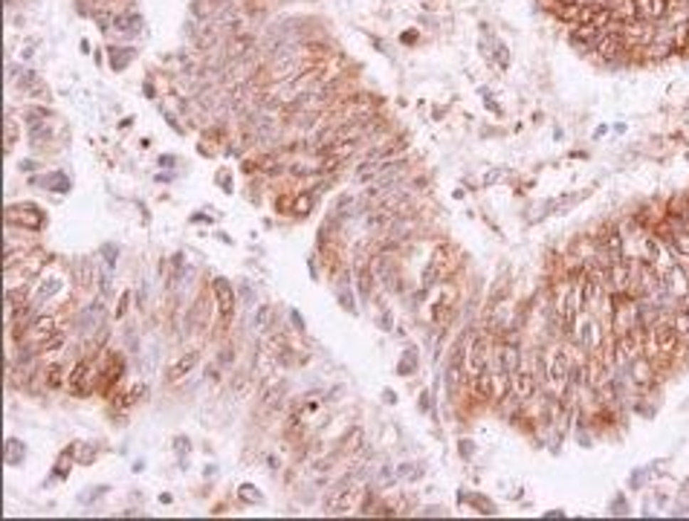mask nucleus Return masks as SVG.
<instances>
[{"mask_svg":"<svg viewBox=\"0 0 689 521\" xmlns=\"http://www.w3.org/2000/svg\"><path fill=\"white\" fill-rule=\"evenodd\" d=\"M197 362H200V354H197V351H189L183 359H177L174 365L168 368V374H165V377H168V382H177V379H183V377H186V374H189V371L197 365Z\"/></svg>","mask_w":689,"mask_h":521,"instance_id":"obj_14","label":"nucleus"},{"mask_svg":"<svg viewBox=\"0 0 689 521\" xmlns=\"http://www.w3.org/2000/svg\"><path fill=\"white\" fill-rule=\"evenodd\" d=\"M64 377H67V368H64L61 362L47 365V368H44V388H47V391H58V388L64 385Z\"/></svg>","mask_w":689,"mask_h":521,"instance_id":"obj_16","label":"nucleus"},{"mask_svg":"<svg viewBox=\"0 0 689 521\" xmlns=\"http://www.w3.org/2000/svg\"><path fill=\"white\" fill-rule=\"evenodd\" d=\"M102 293L110 295V278H107V275H102Z\"/></svg>","mask_w":689,"mask_h":521,"instance_id":"obj_35","label":"nucleus"},{"mask_svg":"<svg viewBox=\"0 0 689 521\" xmlns=\"http://www.w3.org/2000/svg\"><path fill=\"white\" fill-rule=\"evenodd\" d=\"M683 4H686V0H666V9H669V12H675V9H680Z\"/></svg>","mask_w":689,"mask_h":521,"instance_id":"obj_34","label":"nucleus"},{"mask_svg":"<svg viewBox=\"0 0 689 521\" xmlns=\"http://www.w3.org/2000/svg\"><path fill=\"white\" fill-rule=\"evenodd\" d=\"M522 368V351L515 342H501L498 351H495V371H504V374H512Z\"/></svg>","mask_w":689,"mask_h":521,"instance_id":"obj_10","label":"nucleus"},{"mask_svg":"<svg viewBox=\"0 0 689 521\" xmlns=\"http://www.w3.org/2000/svg\"><path fill=\"white\" fill-rule=\"evenodd\" d=\"M628 377L634 385H649L655 379V362L640 354L634 362H628Z\"/></svg>","mask_w":689,"mask_h":521,"instance_id":"obj_13","label":"nucleus"},{"mask_svg":"<svg viewBox=\"0 0 689 521\" xmlns=\"http://www.w3.org/2000/svg\"><path fill=\"white\" fill-rule=\"evenodd\" d=\"M102 252H105V260H107V264H116V246H105Z\"/></svg>","mask_w":689,"mask_h":521,"instance_id":"obj_32","label":"nucleus"},{"mask_svg":"<svg viewBox=\"0 0 689 521\" xmlns=\"http://www.w3.org/2000/svg\"><path fill=\"white\" fill-rule=\"evenodd\" d=\"M579 4H585V0H553L556 9H562V6H579Z\"/></svg>","mask_w":689,"mask_h":521,"instance_id":"obj_31","label":"nucleus"},{"mask_svg":"<svg viewBox=\"0 0 689 521\" xmlns=\"http://www.w3.org/2000/svg\"><path fill=\"white\" fill-rule=\"evenodd\" d=\"M214 295H218V307H221V325H226L232 319V307H235V290L229 287V281L218 278L214 281Z\"/></svg>","mask_w":689,"mask_h":521,"instance_id":"obj_11","label":"nucleus"},{"mask_svg":"<svg viewBox=\"0 0 689 521\" xmlns=\"http://www.w3.org/2000/svg\"><path fill=\"white\" fill-rule=\"evenodd\" d=\"M510 391H512V394L519 397L522 403L533 400V397L539 394V377H536V371H527V368L512 371V374H510Z\"/></svg>","mask_w":689,"mask_h":521,"instance_id":"obj_7","label":"nucleus"},{"mask_svg":"<svg viewBox=\"0 0 689 521\" xmlns=\"http://www.w3.org/2000/svg\"><path fill=\"white\" fill-rule=\"evenodd\" d=\"M6 461H9L12 466H18V463L23 461V446H18V441H9V446H6Z\"/></svg>","mask_w":689,"mask_h":521,"instance_id":"obj_23","label":"nucleus"},{"mask_svg":"<svg viewBox=\"0 0 689 521\" xmlns=\"http://www.w3.org/2000/svg\"><path fill=\"white\" fill-rule=\"evenodd\" d=\"M6 223L9 226H21V229H29V232H38L41 226H44V214H41L38 206L32 203H21V206H9L6 211Z\"/></svg>","mask_w":689,"mask_h":521,"instance_id":"obj_6","label":"nucleus"},{"mask_svg":"<svg viewBox=\"0 0 689 521\" xmlns=\"http://www.w3.org/2000/svg\"><path fill=\"white\" fill-rule=\"evenodd\" d=\"M131 56H134V50H127V53H119V50H110V61H113V70H122L127 61H131Z\"/></svg>","mask_w":689,"mask_h":521,"instance_id":"obj_24","label":"nucleus"},{"mask_svg":"<svg viewBox=\"0 0 689 521\" xmlns=\"http://www.w3.org/2000/svg\"><path fill=\"white\" fill-rule=\"evenodd\" d=\"M672 325H675V330H678L680 342H689V307H686V304H683L680 310H675Z\"/></svg>","mask_w":689,"mask_h":521,"instance_id":"obj_19","label":"nucleus"},{"mask_svg":"<svg viewBox=\"0 0 689 521\" xmlns=\"http://www.w3.org/2000/svg\"><path fill=\"white\" fill-rule=\"evenodd\" d=\"M238 293H241V301H243V304H252V301H255V293L249 290V284H241Z\"/></svg>","mask_w":689,"mask_h":521,"instance_id":"obj_28","label":"nucleus"},{"mask_svg":"<svg viewBox=\"0 0 689 521\" xmlns=\"http://www.w3.org/2000/svg\"><path fill=\"white\" fill-rule=\"evenodd\" d=\"M12 142H15V122L9 119L6 122V148H12Z\"/></svg>","mask_w":689,"mask_h":521,"instance_id":"obj_30","label":"nucleus"},{"mask_svg":"<svg viewBox=\"0 0 689 521\" xmlns=\"http://www.w3.org/2000/svg\"><path fill=\"white\" fill-rule=\"evenodd\" d=\"M469 388H472V394H475L478 400H484V403H498V400H504L507 394H510V374H504V371H481V374H475V377H469Z\"/></svg>","mask_w":689,"mask_h":521,"instance_id":"obj_2","label":"nucleus"},{"mask_svg":"<svg viewBox=\"0 0 689 521\" xmlns=\"http://www.w3.org/2000/svg\"><path fill=\"white\" fill-rule=\"evenodd\" d=\"M568 333H571V342L577 347H582V351H588V354H599L602 342H606V336H602V327H599V319L591 310H579L568 322Z\"/></svg>","mask_w":689,"mask_h":521,"instance_id":"obj_1","label":"nucleus"},{"mask_svg":"<svg viewBox=\"0 0 689 521\" xmlns=\"http://www.w3.org/2000/svg\"><path fill=\"white\" fill-rule=\"evenodd\" d=\"M354 504H357V487H351V484H339L325 501L327 512H351Z\"/></svg>","mask_w":689,"mask_h":521,"instance_id":"obj_9","label":"nucleus"},{"mask_svg":"<svg viewBox=\"0 0 689 521\" xmlns=\"http://www.w3.org/2000/svg\"><path fill=\"white\" fill-rule=\"evenodd\" d=\"M594 50H596V56H599L602 61H617V58L628 50V41H626V35H623L620 29H606V32H602V35L596 38Z\"/></svg>","mask_w":689,"mask_h":521,"instance_id":"obj_4","label":"nucleus"},{"mask_svg":"<svg viewBox=\"0 0 689 521\" xmlns=\"http://www.w3.org/2000/svg\"><path fill=\"white\" fill-rule=\"evenodd\" d=\"M214 4H218V0H197V4H194V15H211L214 12Z\"/></svg>","mask_w":689,"mask_h":521,"instance_id":"obj_26","label":"nucleus"},{"mask_svg":"<svg viewBox=\"0 0 689 521\" xmlns=\"http://www.w3.org/2000/svg\"><path fill=\"white\" fill-rule=\"evenodd\" d=\"M102 322H105V304H102V301H96L93 307H88V310H84V316L78 319V325H81L84 330H88V327L96 330Z\"/></svg>","mask_w":689,"mask_h":521,"instance_id":"obj_17","label":"nucleus"},{"mask_svg":"<svg viewBox=\"0 0 689 521\" xmlns=\"http://www.w3.org/2000/svg\"><path fill=\"white\" fill-rule=\"evenodd\" d=\"M458 267V255H455V246L449 243H441L435 252H432V260H428V267L423 273V284L432 287L435 281H446Z\"/></svg>","mask_w":689,"mask_h":521,"instance_id":"obj_3","label":"nucleus"},{"mask_svg":"<svg viewBox=\"0 0 689 521\" xmlns=\"http://www.w3.org/2000/svg\"><path fill=\"white\" fill-rule=\"evenodd\" d=\"M273 313H275V310L270 307V304H267V307H261V310L255 313V327H267V325H270V316H273Z\"/></svg>","mask_w":689,"mask_h":521,"instance_id":"obj_25","label":"nucleus"},{"mask_svg":"<svg viewBox=\"0 0 689 521\" xmlns=\"http://www.w3.org/2000/svg\"><path fill=\"white\" fill-rule=\"evenodd\" d=\"M38 183L44 186V189H53V191H67L70 189V180L64 177V174H58V171L56 174H47V177H41Z\"/></svg>","mask_w":689,"mask_h":521,"instance_id":"obj_20","label":"nucleus"},{"mask_svg":"<svg viewBox=\"0 0 689 521\" xmlns=\"http://www.w3.org/2000/svg\"><path fill=\"white\" fill-rule=\"evenodd\" d=\"M455 298H458V293L455 290H449V293H443L441 295V301L435 304V310H432V322L438 325V327H446L449 322H452V316H455Z\"/></svg>","mask_w":689,"mask_h":521,"instance_id":"obj_12","label":"nucleus"},{"mask_svg":"<svg viewBox=\"0 0 689 521\" xmlns=\"http://www.w3.org/2000/svg\"><path fill=\"white\" fill-rule=\"evenodd\" d=\"M116 29H119V32H125V35H134V32H140V15H122V18L116 21Z\"/></svg>","mask_w":689,"mask_h":521,"instance_id":"obj_21","label":"nucleus"},{"mask_svg":"<svg viewBox=\"0 0 689 521\" xmlns=\"http://www.w3.org/2000/svg\"><path fill=\"white\" fill-rule=\"evenodd\" d=\"M122 371H125L122 357H110V359H107V365H105V371H102V382H99V388H102V391H110V388L119 382Z\"/></svg>","mask_w":689,"mask_h":521,"instance_id":"obj_15","label":"nucleus"},{"mask_svg":"<svg viewBox=\"0 0 689 521\" xmlns=\"http://www.w3.org/2000/svg\"><path fill=\"white\" fill-rule=\"evenodd\" d=\"M61 284H64L61 278H50V281H44V284H41V287L35 290V295H32V304L38 307L41 301H50V298H53V295H56V293L61 290Z\"/></svg>","mask_w":689,"mask_h":521,"instance_id":"obj_18","label":"nucleus"},{"mask_svg":"<svg viewBox=\"0 0 689 521\" xmlns=\"http://www.w3.org/2000/svg\"><path fill=\"white\" fill-rule=\"evenodd\" d=\"M241 498H243V501H255V504H261V493H255V490H249V487H241Z\"/></svg>","mask_w":689,"mask_h":521,"instance_id":"obj_27","label":"nucleus"},{"mask_svg":"<svg viewBox=\"0 0 689 521\" xmlns=\"http://www.w3.org/2000/svg\"><path fill=\"white\" fill-rule=\"evenodd\" d=\"M93 365H90V359H78L75 362V368L70 371V377H67V385H70V391L75 397H88L90 394V385H93Z\"/></svg>","mask_w":689,"mask_h":521,"instance_id":"obj_8","label":"nucleus"},{"mask_svg":"<svg viewBox=\"0 0 689 521\" xmlns=\"http://www.w3.org/2000/svg\"><path fill=\"white\" fill-rule=\"evenodd\" d=\"M293 200H295V197H278V200H275V209H278V211H290Z\"/></svg>","mask_w":689,"mask_h":521,"instance_id":"obj_29","label":"nucleus"},{"mask_svg":"<svg viewBox=\"0 0 689 521\" xmlns=\"http://www.w3.org/2000/svg\"><path fill=\"white\" fill-rule=\"evenodd\" d=\"M93 455H96V449L84 446V449H81V463H84V461H93Z\"/></svg>","mask_w":689,"mask_h":521,"instance_id":"obj_33","label":"nucleus"},{"mask_svg":"<svg viewBox=\"0 0 689 521\" xmlns=\"http://www.w3.org/2000/svg\"><path fill=\"white\" fill-rule=\"evenodd\" d=\"M310 206H313V197H310V194H301V197L293 200V211L301 214V217H305V214L310 211Z\"/></svg>","mask_w":689,"mask_h":521,"instance_id":"obj_22","label":"nucleus"},{"mask_svg":"<svg viewBox=\"0 0 689 521\" xmlns=\"http://www.w3.org/2000/svg\"><path fill=\"white\" fill-rule=\"evenodd\" d=\"M487 362H490V336L478 333V336H472V342L466 347V374L475 377V374L487 371Z\"/></svg>","mask_w":689,"mask_h":521,"instance_id":"obj_5","label":"nucleus"}]
</instances>
